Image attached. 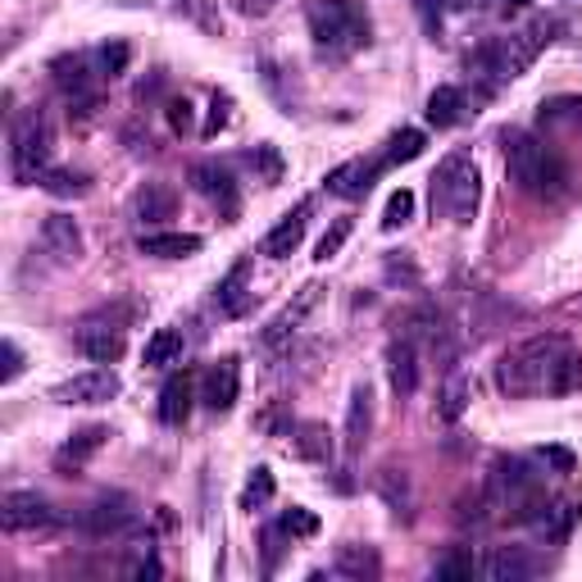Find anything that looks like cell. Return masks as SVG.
I'll return each instance as SVG.
<instances>
[{
    "instance_id": "6da1fadb",
    "label": "cell",
    "mask_w": 582,
    "mask_h": 582,
    "mask_svg": "<svg viewBox=\"0 0 582 582\" xmlns=\"http://www.w3.org/2000/svg\"><path fill=\"white\" fill-rule=\"evenodd\" d=\"M496 387L506 396H569L582 387V355L560 332H537L519 342L496 365Z\"/></svg>"
},
{
    "instance_id": "7a4b0ae2",
    "label": "cell",
    "mask_w": 582,
    "mask_h": 582,
    "mask_svg": "<svg viewBox=\"0 0 582 582\" xmlns=\"http://www.w3.org/2000/svg\"><path fill=\"white\" fill-rule=\"evenodd\" d=\"M478 205H483L478 159L468 151H451L447 159L437 164V174H432V210L441 218H451L455 228H468L478 218Z\"/></svg>"
},
{
    "instance_id": "3957f363",
    "label": "cell",
    "mask_w": 582,
    "mask_h": 582,
    "mask_svg": "<svg viewBox=\"0 0 582 582\" xmlns=\"http://www.w3.org/2000/svg\"><path fill=\"white\" fill-rule=\"evenodd\" d=\"M506 169L510 182L533 201H550L565 191V164L546 142H537L533 132H510L506 136Z\"/></svg>"
},
{
    "instance_id": "277c9868",
    "label": "cell",
    "mask_w": 582,
    "mask_h": 582,
    "mask_svg": "<svg viewBox=\"0 0 582 582\" xmlns=\"http://www.w3.org/2000/svg\"><path fill=\"white\" fill-rule=\"evenodd\" d=\"M310 37L319 50H332V55H351L359 46H369V10L365 0H314L310 10Z\"/></svg>"
},
{
    "instance_id": "5b68a950",
    "label": "cell",
    "mask_w": 582,
    "mask_h": 582,
    "mask_svg": "<svg viewBox=\"0 0 582 582\" xmlns=\"http://www.w3.org/2000/svg\"><path fill=\"white\" fill-rule=\"evenodd\" d=\"M556 19H537V23H528L523 33H514V37H501V41H491V46H483L478 50V69L491 78V82H510V78H519L523 69H528L537 55L556 41L550 33H556Z\"/></svg>"
},
{
    "instance_id": "8992f818",
    "label": "cell",
    "mask_w": 582,
    "mask_h": 582,
    "mask_svg": "<svg viewBox=\"0 0 582 582\" xmlns=\"http://www.w3.org/2000/svg\"><path fill=\"white\" fill-rule=\"evenodd\" d=\"M50 146H55L50 123L41 115H19V123L10 132V174H14L19 187L46 178V169H50Z\"/></svg>"
},
{
    "instance_id": "52a82bcc",
    "label": "cell",
    "mask_w": 582,
    "mask_h": 582,
    "mask_svg": "<svg viewBox=\"0 0 582 582\" xmlns=\"http://www.w3.org/2000/svg\"><path fill=\"white\" fill-rule=\"evenodd\" d=\"M123 392V382H119V373H115V365H96V369H82V373H73L69 382H60L55 387V401L60 405H109Z\"/></svg>"
},
{
    "instance_id": "ba28073f",
    "label": "cell",
    "mask_w": 582,
    "mask_h": 582,
    "mask_svg": "<svg viewBox=\"0 0 582 582\" xmlns=\"http://www.w3.org/2000/svg\"><path fill=\"white\" fill-rule=\"evenodd\" d=\"M55 506L37 491H5L0 496V523L5 533H41V528H55Z\"/></svg>"
},
{
    "instance_id": "9c48e42d",
    "label": "cell",
    "mask_w": 582,
    "mask_h": 582,
    "mask_svg": "<svg viewBox=\"0 0 582 582\" xmlns=\"http://www.w3.org/2000/svg\"><path fill=\"white\" fill-rule=\"evenodd\" d=\"M237 392H241V365H237L233 355L214 359V365L205 369V378H201V401H205V409L228 414L237 405Z\"/></svg>"
},
{
    "instance_id": "30bf717a",
    "label": "cell",
    "mask_w": 582,
    "mask_h": 582,
    "mask_svg": "<svg viewBox=\"0 0 582 582\" xmlns=\"http://www.w3.org/2000/svg\"><path fill=\"white\" fill-rule=\"evenodd\" d=\"M369 432H373V387H369V382H355V387H351V401H346V428H342L346 455L365 451Z\"/></svg>"
},
{
    "instance_id": "8fae6325",
    "label": "cell",
    "mask_w": 582,
    "mask_h": 582,
    "mask_svg": "<svg viewBox=\"0 0 582 582\" xmlns=\"http://www.w3.org/2000/svg\"><path fill=\"white\" fill-rule=\"evenodd\" d=\"M132 501L128 496H100L96 506H87V514H82V528H87L92 537H119L123 528H132Z\"/></svg>"
},
{
    "instance_id": "7c38bea8",
    "label": "cell",
    "mask_w": 582,
    "mask_h": 582,
    "mask_svg": "<svg viewBox=\"0 0 582 582\" xmlns=\"http://www.w3.org/2000/svg\"><path fill=\"white\" fill-rule=\"evenodd\" d=\"M73 342H78V351L87 359H96V365H115V359L123 355V328L105 323V319H87L78 328Z\"/></svg>"
},
{
    "instance_id": "4fadbf2b",
    "label": "cell",
    "mask_w": 582,
    "mask_h": 582,
    "mask_svg": "<svg viewBox=\"0 0 582 582\" xmlns=\"http://www.w3.org/2000/svg\"><path fill=\"white\" fill-rule=\"evenodd\" d=\"M41 246H46V256H55V264H73L82 256V228L69 214H46Z\"/></svg>"
},
{
    "instance_id": "5bb4252c",
    "label": "cell",
    "mask_w": 582,
    "mask_h": 582,
    "mask_svg": "<svg viewBox=\"0 0 582 582\" xmlns=\"http://www.w3.org/2000/svg\"><path fill=\"white\" fill-rule=\"evenodd\" d=\"M378 169H382V159H373V164L351 159V164H337V169L323 178V187L332 191V197H342V201H359V197H365V191L373 187Z\"/></svg>"
},
{
    "instance_id": "9a60e30c",
    "label": "cell",
    "mask_w": 582,
    "mask_h": 582,
    "mask_svg": "<svg viewBox=\"0 0 582 582\" xmlns=\"http://www.w3.org/2000/svg\"><path fill=\"white\" fill-rule=\"evenodd\" d=\"M314 300H319V283H305V287L296 292V300L283 305V310L269 319V328H264V346H283V342L292 337V332L300 328V319L314 310Z\"/></svg>"
},
{
    "instance_id": "2e32d148",
    "label": "cell",
    "mask_w": 582,
    "mask_h": 582,
    "mask_svg": "<svg viewBox=\"0 0 582 582\" xmlns=\"http://www.w3.org/2000/svg\"><path fill=\"white\" fill-rule=\"evenodd\" d=\"M305 228H310V201H296V210H287L283 224L264 237V256L269 260H287L296 246L305 241Z\"/></svg>"
},
{
    "instance_id": "e0dca14e",
    "label": "cell",
    "mask_w": 582,
    "mask_h": 582,
    "mask_svg": "<svg viewBox=\"0 0 582 582\" xmlns=\"http://www.w3.org/2000/svg\"><path fill=\"white\" fill-rule=\"evenodd\" d=\"M191 187H197L201 197H210L214 205H224L228 224L237 218V182L228 169H218V164H197V169H191Z\"/></svg>"
},
{
    "instance_id": "ac0fdd59",
    "label": "cell",
    "mask_w": 582,
    "mask_h": 582,
    "mask_svg": "<svg viewBox=\"0 0 582 582\" xmlns=\"http://www.w3.org/2000/svg\"><path fill=\"white\" fill-rule=\"evenodd\" d=\"M387 382H392L396 401H409L419 392V355H414V342H396L387 351Z\"/></svg>"
},
{
    "instance_id": "d6986e66",
    "label": "cell",
    "mask_w": 582,
    "mask_h": 582,
    "mask_svg": "<svg viewBox=\"0 0 582 582\" xmlns=\"http://www.w3.org/2000/svg\"><path fill=\"white\" fill-rule=\"evenodd\" d=\"M214 305H218V314H228V319H241L246 310H251V264H233V273L224 283L214 287Z\"/></svg>"
},
{
    "instance_id": "ffe728a7",
    "label": "cell",
    "mask_w": 582,
    "mask_h": 582,
    "mask_svg": "<svg viewBox=\"0 0 582 582\" xmlns=\"http://www.w3.org/2000/svg\"><path fill=\"white\" fill-rule=\"evenodd\" d=\"M478 569H483L487 578H496V582H519V578H533V573H537V560H533L523 546H496Z\"/></svg>"
},
{
    "instance_id": "44dd1931",
    "label": "cell",
    "mask_w": 582,
    "mask_h": 582,
    "mask_svg": "<svg viewBox=\"0 0 582 582\" xmlns=\"http://www.w3.org/2000/svg\"><path fill=\"white\" fill-rule=\"evenodd\" d=\"M201 237L197 233H142V241H136V251L142 256H155V260H191L201 251Z\"/></svg>"
},
{
    "instance_id": "7402d4cb",
    "label": "cell",
    "mask_w": 582,
    "mask_h": 582,
    "mask_svg": "<svg viewBox=\"0 0 582 582\" xmlns=\"http://www.w3.org/2000/svg\"><path fill=\"white\" fill-rule=\"evenodd\" d=\"M191 401H197V382H191V373H174L169 382H164V392H159V419L169 428L187 424Z\"/></svg>"
},
{
    "instance_id": "603a6c76",
    "label": "cell",
    "mask_w": 582,
    "mask_h": 582,
    "mask_svg": "<svg viewBox=\"0 0 582 582\" xmlns=\"http://www.w3.org/2000/svg\"><path fill=\"white\" fill-rule=\"evenodd\" d=\"M132 210L142 224H164V218H174V210H178V191L169 182H146L132 197Z\"/></svg>"
},
{
    "instance_id": "cb8c5ba5",
    "label": "cell",
    "mask_w": 582,
    "mask_h": 582,
    "mask_svg": "<svg viewBox=\"0 0 582 582\" xmlns=\"http://www.w3.org/2000/svg\"><path fill=\"white\" fill-rule=\"evenodd\" d=\"M464 109H468L464 87H451V82H447V87H437V92L428 96V109H424V115H428L432 128H455V123L464 119Z\"/></svg>"
},
{
    "instance_id": "d4e9b609",
    "label": "cell",
    "mask_w": 582,
    "mask_h": 582,
    "mask_svg": "<svg viewBox=\"0 0 582 582\" xmlns=\"http://www.w3.org/2000/svg\"><path fill=\"white\" fill-rule=\"evenodd\" d=\"M178 359H182V332L178 328H159L155 337L146 342V351H142L146 369H169V365H178Z\"/></svg>"
},
{
    "instance_id": "484cf974",
    "label": "cell",
    "mask_w": 582,
    "mask_h": 582,
    "mask_svg": "<svg viewBox=\"0 0 582 582\" xmlns=\"http://www.w3.org/2000/svg\"><path fill=\"white\" fill-rule=\"evenodd\" d=\"M296 437H292V451L300 455V460H328L332 455V432L323 428V424H296L292 428Z\"/></svg>"
},
{
    "instance_id": "4316f807",
    "label": "cell",
    "mask_w": 582,
    "mask_h": 582,
    "mask_svg": "<svg viewBox=\"0 0 582 582\" xmlns=\"http://www.w3.org/2000/svg\"><path fill=\"white\" fill-rule=\"evenodd\" d=\"M542 128H569V132H582V96H556L542 105L537 115Z\"/></svg>"
},
{
    "instance_id": "83f0119b",
    "label": "cell",
    "mask_w": 582,
    "mask_h": 582,
    "mask_svg": "<svg viewBox=\"0 0 582 582\" xmlns=\"http://www.w3.org/2000/svg\"><path fill=\"white\" fill-rule=\"evenodd\" d=\"M332 573H337V578H378L382 565H378V556H373L369 546H342V550H337V565H332Z\"/></svg>"
},
{
    "instance_id": "f1b7e54d",
    "label": "cell",
    "mask_w": 582,
    "mask_h": 582,
    "mask_svg": "<svg viewBox=\"0 0 582 582\" xmlns=\"http://www.w3.org/2000/svg\"><path fill=\"white\" fill-rule=\"evenodd\" d=\"M109 441V428L105 424H92V428H82V432H73V441L60 451V468H69V464H82V460H92L100 447Z\"/></svg>"
},
{
    "instance_id": "f546056e",
    "label": "cell",
    "mask_w": 582,
    "mask_h": 582,
    "mask_svg": "<svg viewBox=\"0 0 582 582\" xmlns=\"http://www.w3.org/2000/svg\"><path fill=\"white\" fill-rule=\"evenodd\" d=\"M55 82H60V92L73 100H92V78H87V60H82V55L55 64Z\"/></svg>"
},
{
    "instance_id": "4dcf8cb0",
    "label": "cell",
    "mask_w": 582,
    "mask_h": 582,
    "mask_svg": "<svg viewBox=\"0 0 582 582\" xmlns=\"http://www.w3.org/2000/svg\"><path fill=\"white\" fill-rule=\"evenodd\" d=\"M273 491H278V483H273V468L260 464V468H251V478H246V487H241V496H237V506H241V510H260V506L273 501Z\"/></svg>"
},
{
    "instance_id": "1f68e13d",
    "label": "cell",
    "mask_w": 582,
    "mask_h": 582,
    "mask_svg": "<svg viewBox=\"0 0 582 582\" xmlns=\"http://www.w3.org/2000/svg\"><path fill=\"white\" fill-rule=\"evenodd\" d=\"M464 409H468V382L455 373L447 387H441V396H437V419L441 424H460Z\"/></svg>"
},
{
    "instance_id": "d6a6232c",
    "label": "cell",
    "mask_w": 582,
    "mask_h": 582,
    "mask_svg": "<svg viewBox=\"0 0 582 582\" xmlns=\"http://www.w3.org/2000/svg\"><path fill=\"white\" fill-rule=\"evenodd\" d=\"M424 146H428V136L419 132V128H401L392 142H387V155H382V164H409V159H419L424 155Z\"/></svg>"
},
{
    "instance_id": "836d02e7",
    "label": "cell",
    "mask_w": 582,
    "mask_h": 582,
    "mask_svg": "<svg viewBox=\"0 0 582 582\" xmlns=\"http://www.w3.org/2000/svg\"><path fill=\"white\" fill-rule=\"evenodd\" d=\"M246 164L256 169V178L264 182V187H273V182H283V155H278V146H269V142H260L256 151H246Z\"/></svg>"
},
{
    "instance_id": "e575fe53",
    "label": "cell",
    "mask_w": 582,
    "mask_h": 582,
    "mask_svg": "<svg viewBox=\"0 0 582 582\" xmlns=\"http://www.w3.org/2000/svg\"><path fill=\"white\" fill-rule=\"evenodd\" d=\"M414 218V191L409 187H396L392 197H387V210H382V233H396Z\"/></svg>"
},
{
    "instance_id": "d590c367",
    "label": "cell",
    "mask_w": 582,
    "mask_h": 582,
    "mask_svg": "<svg viewBox=\"0 0 582 582\" xmlns=\"http://www.w3.org/2000/svg\"><path fill=\"white\" fill-rule=\"evenodd\" d=\"M351 228H355L351 218H332V228H328V233L319 237V246H314V260H319V264H328L332 256H342V246L351 241Z\"/></svg>"
},
{
    "instance_id": "8d00e7d4",
    "label": "cell",
    "mask_w": 582,
    "mask_h": 582,
    "mask_svg": "<svg viewBox=\"0 0 582 582\" xmlns=\"http://www.w3.org/2000/svg\"><path fill=\"white\" fill-rule=\"evenodd\" d=\"M41 187L50 191V197H82V191H87V178H82V174H69V169H46Z\"/></svg>"
},
{
    "instance_id": "74e56055",
    "label": "cell",
    "mask_w": 582,
    "mask_h": 582,
    "mask_svg": "<svg viewBox=\"0 0 582 582\" xmlns=\"http://www.w3.org/2000/svg\"><path fill=\"white\" fill-rule=\"evenodd\" d=\"M178 14H187L191 23H201L205 33H218V0H174Z\"/></svg>"
},
{
    "instance_id": "f35d334b",
    "label": "cell",
    "mask_w": 582,
    "mask_h": 582,
    "mask_svg": "<svg viewBox=\"0 0 582 582\" xmlns=\"http://www.w3.org/2000/svg\"><path fill=\"white\" fill-rule=\"evenodd\" d=\"M233 128V96L228 92H214V100H210V119H205V136H218V132H228Z\"/></svg>"
},
{
    "instance_id": "ab89813d",
    "label": "cell",
    "mask_w": 582,
    "mask_h": 582,
    "mask_svg": "<svg viewBox=\"0 0 582 582\" xmlns=\"http://www.w3.org/2000/svg\"><path fill=\"white\" fill-rule=\"evenodd\" d=\"M128 60H132L128 41H105L100 46V78H119L128 69Z\"/></svg>"
},
{
    "instance_id": "60d3db41",
    "label": "cell",
    "mask_w": 582,
    "mask_h": 582,
    "mask_svg": "<svg viewBox=\"0 0 582 582\" xmlns=\"http://www.w3.org/2000/svg\"><path fill=\"white\" fill-rule=\"evenodd\" d=\"M278 523H283V528H287L292 537H314V533H319V519H314L310 510H305V506H292Z\"/></svg>"
},
{
    "instance_id": "b9f144b4",
    "label": "cell",
    "mask_w": 582,
    "mask_h": 582,
    "mask_svg": "<svg viewBox=\"0 0 582 582\" xmlns=\"http://www.w3.org/2000/svg\"><path fill=\"white\" fill-rule=\"evenodd\" d=\"M283 542H292V533L283 528V523H269V528H264V569H269V573L278 569V550H283Z\"/></svg>"
},
{
    "instance_id": "7bdbcfd3",
    "label": "cell",
    "mask_w": 582,
    "mask_h": 582,
    "mask_svg": "<svg viewBox=\"0 0 582 582\" xmlns=\"http://www.w3.org/2000/svg\"><path fill=\"white\" fill-rule=\"evenodd\" d=\"M414 10H419L424 27H428V33L437 37V33H441V14H447L451 5H447V0H414Z\"/></svg>"
},
{
    "instance_id": "ee69618b",
    "label": "cell",
    "mask_w": 582,
    "mask_h": 582,
    "mask_svg": "<svg viewBox=\"0 0 582 582\" xmlns=\"http://www.w3.org/2000/svg\"><path fill=\"white\" fill-rule=\"evenodd\" d=\"M478 565L474 560H468V556H451V560H437V578H468V573H474Z\"/></svg>"
},
{
    "instance_id": "f6af8a7d",
    "label": "cell",
    "mask_w": 582,
    "mask_h": 582,
    "mask_svg": "<svg viewBox=\"0 0 582 582\" xmlns=\"http://www.w3.org/2000/svg\"><path fill=\"white\" fill-rule=\"evenodd\" d=\"M537 455H542V464L556 468V474H573V451H565V447H542Z\"/></svg>"
},
{
    "instance_id": "bcb514c9",
    "label": "cell",
    "mask_w": 582,
    "mask_h": 582,
    "mask_svg": "<svg viewBox=\"0 0 582 582\" xmlns=\"http://www.w3.org/2000/svg\"><path fill=\"white\" fill-rule=\"evenodd\" d=\"M0 351H5V373H0V382H14L23 373V351H19L14 337H5V346H0Z\"/></svg>"
},
{
    "instance_id": "7dc6e473",
    "label": "cell",
    "mask_w": 582,
    "mask_h": 582,
    "mask_svg": "<svg viewBox=\"0 0 582 582\" xmlns=\"http://www.w3.org/2000/svg\"><path fill=\"white\" fill-rule=\"evenodd\" d=\"M273 5H278V0H233V10L246 14V19H264Z\"/></svg>"
},
{
    "instance_id": "c3c4849f",
    "label": "cell",
    "mask_w": 582,
    "mask_h": 582,
    "mask_svg": "<svg viewBox=\"0 0 582 582\" xmlns=\"http://www.w3.org/2000/svg\"><path fill=\"white\" fill-rule=\"evenodd\" d=\"M169 128L174 132H187L191 128V105L187 100H169Z\"/></svg>"
},
{
    "instance_id": "681fc988",
    "label": "cell",
    "mask_w": 582,
    "mask_h": 582,
    "mask_svg": "<svg viewBox=\"0 0 582 582\" xmlns=\"http://www.w3.org/2000/svg\"><path fill=\"white\" fill-rule=\"evenodd\" d=\"M136 578H159V560H142L136 565Z\"/></svg>"
},
{
    "instance_id": "f907efd6",
    "label": "cell",
    "mask_w": 582,
    "mask_h": 582,
    "mask_svg": "<svg viewBox=\"0 0 582 582\" xmlns=\"http://www.w3.org/2000/svg\"><path fill=\"white\" fill-rule=\"evenodd\" d=\"M528 5H533V0H501L506 14H519V10H528Z\"/></svg>"
}]
</instances>
